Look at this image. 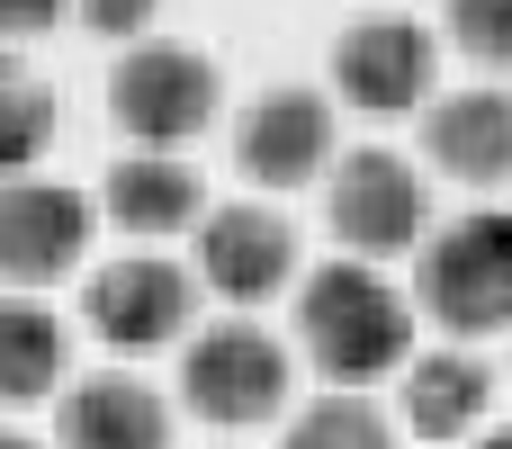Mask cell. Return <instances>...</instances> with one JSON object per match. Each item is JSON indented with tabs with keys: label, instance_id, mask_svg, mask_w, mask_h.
Wrapping results in <instances>:
<instances>
[{
	"label": "cell",
	"instance_id": "cell-1",
	"mask_svg": "<svg viewBox=\"0 0 512 449\" xmlns=\"http://www.w3.org/2000/svg\"><path fill=\"white\" fill-rule=\"evenodd\" d=\"M297 351L333 387H378L414 360V297L378 261H324L297 279Z\"/></svg>",
	"mask_w": 512,
	"mask_h": 449
},
{
	"label": "cell",
	"instance_id": "cell-2",
	"mask_svg": "<svg viewBox=\"0 0 512 449\" xmlns=\"http://www.w3.org/2000/svg\"><path fill=\"white\" fill-rule=\"evenodd\" d=\"M414 297L450 342L512 333V207H468L432 225L414 261Z\"/></svg>",
	"mask_w": 512,
	"mask_h": 449
},
{
	"label": "cell",
	"instance_id": "cell-3",
	"mask_svg": "<svg viewBox=\"0 0 512 449\" xmlns=\"http://www.w3.org/2000/svg\"><path fill=\"white\" fill-rule=\"evenodd\" d=\"M216 108H225V81H216V63H207L198 45L144 36V45H126V54L108 63V117H117L126 144L180 153L189 135L216 126Z\"/></svg>",
	"mask_w": 512,
	"mask_h": 449
},
{
	"label": "cell",
	"instance_id": "cell-4",
	"mask_svg": "<svg viewBox=\"0 0 512 449\" xmlns=\"http://www.w3.org/2000/svg\"><path fill=\"white\" fill-rule=\"evenodd\" d=\"M324 225H333V243L360 252V261L414 252V243L432 234V180H423L405 153L360 144V153H342V162L324 171Z\"/></svg>",
	"mask_w": 512,
	"mask_h": 449
},
{
	"label": "cell",
	"instance_id": "cell-5",
	"mask_svg": "<svg viewBox=\"0 0 512 449\" xmlns=\"http://www.w3.org/2000/svg\"><path fill=\"white\" fill-rule=\"evenodd\" d=\"M180 405L198 423H216V432H252L270 414H288V351H279V333H261L243 315L207 324L180 351Z\"/></svg>",
	"mask_w": 512,
	"mask_h": 449
},
{
	"label": "cell",
	"instance_id": "cell-6",
	"mask_svg": "<svg viewBox=\"0 0 512 449\" xmlns=\"http://www.w3.org/2000/svg\"><path fill=\"white\" fill-rule=\"evenodd\" d=\"M333 90L360 117H414L441 99V27L423 18H351L333 36Z\"/></svg>",
	"mask_w": 512,
	"mask_h": 449
},
{
	"label": "cell",
	"instance_id": "cell-7",
	"mask_svg": "<svg viewBox=\"0 0 512 449\" xmlns=\"http://www.w3.org/2000/svg\"><path fill=\"white\" fill-rule=\"evenodd\" d=\"M189 306H198V279L162 252H117L108 270H90L81 288V324L117 351V360H144L162 342L189 333Z\"/></svg>",
	"mask_w": 512,
	"mask_h": 449
},
{
	"label": "cell",
	"instance_id": "cell-8",
	"mask_svg": "<svg viewBox=\"0 0 512 449\" xmlns=\"http://www.w3.org/2000/svg\"><path fill=\"white\" fill-rule=\"evenodd\" d=\"M90 234H99V207L72 180H36V171L0 180V279L9 288H54L63 270H81Z\"/></svg>",
	"mask_w": 512,
	"mask_h": 449
},
{
	"label": "cell",
	"instance_id": "cell-9",
	"mask_svg": "<svg viewBox=\"0 0 512 449\" xmlns=\"http://www.w3.org/2000/svg\"><path fill=\"white\" fill-rule=\"evenodd\" d=\"M198 279L225 306H261L297 279V225L270 198H225L198 216Z\"/></svg>",
	"mask_w": 512,
	"mask_h": 449
},
{
	"label": "cell",
	"instance_id": "cell-10",
	"mask_svg": "<svg viewBox=\"0 0 512 449\" xmlns=\"http://www.w3.org/2000/svg\"><path fill=\"white\" fill-rule=\"evenodd\" d=\"M234 162H243V180L252 189H306V180H324L333 171V99L324 90H261L252 108H243V126H234Z\"/></svg>",
	"mask_w": 512,
	"mask_h": 449
},
{
	"label": "cell",
	"instance_id": "cell-11",
	"mask_svg": "<svg viewBox=\"0 0 512 449\" xmlns=\"http://www.w3.org/2000/svg\"><path fill=\"white\" fill-rule=\"evenodd\" d=\"M486 414H495V360H477L468 342L414 351L396 369V423L414 441H477Z\"/></svg>",
	"mask_w": 512,
	"mask_h": 449
},
{
	"label": "cell",
	"instance_id": "cell-12",
	"mask_svg": "<svg viewBox=\"0 0 512 449\" xmlns=\"http://www.w3.org/2000/svg\"><path fill=\"white\" fill-rule=\"evenodd\" d=\"M423 162L459 189H495L512 180V90L477 81V90H441L423 108Z\"/></svg>",
	"mask_w": 512,
	"mask_h": 449
},
{
	"label": "cell",
	"instance_id": "cell-13",
	"mask_svg": "<svg viewBox=\"0 0 512 449\" xmlns=\"http://www.w3.org/2000/svg\"><path fill=\"white\" fill-rule=\"evenodd\" d=\"M54 441L63 449H171V396L144 387L135 369L72 378L63 414H54Z\"/></svg>",
	"mask_w": 512,
	"mask_h": 449
},
{
	"label": "cell",
	"instance_id": "cell-14",
	"mask_svg": "<svg viewBox=\"0 0 512 449\" xmlns=\"http://www.w3.org/2000/svg\"><path fill=\"white\" fill-rule=\"evenodd\" d=\"M198 198H207V189H198V171H189L180 153H153V144L117 153V162H108V180H99V216H108L117 234H144V243H162V234L198 225V216H207Z\"/></svg>",
	"mask_w": 512,
	"mask_h": 449
},
{
	"label": "cell",
	"instance_id": "cell-15",
	"mask_svg": "<svg viewBox=\"0 0 512 449\" xmlns=\"http://www.w3.org/2000/svg\"><path fill=\"white\" fill-rule=\"evenodd\" d=\"M63 378H72V324L27 288L0 297V405H45Z\"/></svg>",
	"mask_w": 512,
	"mask_h": 449
},
{
	"label": "cell",
	"instance_id": "cell-16",
	"mask_svg": "<svg viewBox=\"0 0 512 449\" xmlns=\"http://www.w3.org/2000/svg\"><path fill=\"white\" fill-rule=\"evenodd\" d=\"M54 126H63L54 81H45L27 54H9V45H0V171H36V162H45V144H54Z\"/></svg>",
	"mask_w": 512,
	"mask_h": 449
},
{
	"label": "cell",
	"instance_id": "cell-17",
	"mask_svg": "<svg viewBox=\"0 0 512 449\" xmlns=\"http://www.w3.org/2000/svg\"><path fill=\"white\" fill-rule=\"evenodd\" d=\"M288 449H396V423H387L360 387H333V396H315V405L288 423Z\"/></svg>",
	"mask_w": 512,
	"mask_h": 449
},
{
	"label": "cell",
	"instance_id": "cell-18",
	"mask_svg": "<svg viewBox=\"0 0 512 449\" xmlns=\"http://www.w3.org/2000/svg\"><path fill=\"white\" fill-rule=\"evenodd\" d=\"M441 36L477 63V72H512V0H450Z\"/></svg>",
	"mask_w": 512,
	"mask_h": 449
},
{
	"label": "cell",
	"instance_id": "cell-19",
	"mask_svg": "<svg viewBox=\"0 0 512 449\" xmlns=\"http://www.w3.org/2000/svg\"><path fill=\"white\" fill-rule=\"evenodd\" d=\"M72 18L108 45H144V27L162 18V0H72Z\"/></svg>",
	"mask_w": 512,
	"mask_h": 449
},
{
	"label": "cell",
	"instance_id": "cell-20",
	"mask_svg": "<svg viewBox=\"0 0 512 449\" xmlns=\"http://www.w3.org/2000/svg\"><path fill=\"white\" fill-rule=\"evenodd\" d=\"M72 0H0V36H45Z\"/></svg>",
	"mask_w": 512,
	"mask_h": 449
},
{
	"label": "cell",
	"instance_id": "cell-21",
	"mask_svg": "<svg viewBox=\"0 0 512 449\" xmlns=\"http://www.w3.org/2000/svg\"><path fill=\"white\" fill-rule=\"evenodd\" d=\"M468 449H512V423H486V432H477Z\"/></svg>",
	"mask_w": 512,
	"mask_h": 449
},
{
	"label": "cell",
	"instance_id": "cell-22",
	"mask_svg": "<svg viewBox=\"0 0 512 449\" xmlns=\"http://www.w3.org/2000/svg\"><path fill=\"white\" fill-rule=\"evenodd\" d=\"M0 449H45V441H27V432H9V423H0Z\"/></svg>",
	"mask_w": 512,
	"mask_h": 449
}]
</instances>
